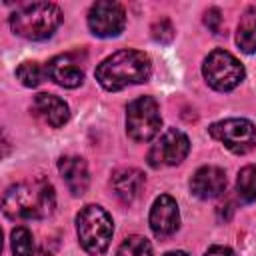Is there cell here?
Segmentation results:
<instances>
[{"label":"cell","instance_id":"obj_1","mask_svg":"<svg viewBox=\"0 0 256 256\" xmlns=\"http://www.w3.org/2000/svg\"><path fill=\"white\" fill-rule=\"evenodd\" d=\"M56 194L46 178H28L4 192L2 210L10 220H42L54 212Z\"/></svg>","mask_w":256,"mask_h":256},{"label":"cell","instance_id":"obj_2","mask_svg":"<svg viewBox=\"0 0 256 256\" xmlns=\"http://www.w3.org/2000/svg\"><path fill=\"white\" fill-rule=\"evenodd\" d=\"M150 72L152 62L148 54L140 50H118L96 66L94 76L104 90L118 92L126 86L146 82Z\"/></svg>","mask_w":256,"mask_h":256},{"label":"cell","instance_id":"obj_3","mask_svg":"<svg viewBox=\"0 0 256 256\" xmlns=\"http://www.w3.org/2000/svg\"><path fill=\"white\" fill-rule=\"evenodd\" d=\"M62 22V12L52 2L20 4L10 16V28L26 40H44L54 34Z\"/></svg>","mask_w":256,"mask_h":256},{"label":"cell","instance_id":"obj_4","mask_svg":"<svg viewBox=\"0 0 256 256\" xmlns=\"http://www.w3.org/2000/svg\"><path fill=\"white\" fill-rule=\"evenodd\" d=\"M76 232L82 248L92 254H104L106 248L110 246L112 234H114V224L110 214L98 206V204H88L84 206L78 216H76Z\"/></svg>","mask_w":256,"mask_h":256},{"label":"cell","instance_id":"obj_5","mask_svg":"<svg viewBox=\"0 0 256 256\" xmlns=\"http://www.w3.org/2000/svg\"><path fill=\"white\" fill-rule=\"evenodd\" d=\"M202 74L208 86H212L214 90L230 92L244 80V66L234 54L218 48L206 56L202 64Z\"/></svg>","mask_w":256,"mask_h":256},{"label":"cell","instance_id":"obj_6","mask_svg":"<svg viewBox=\"0 0 256 256\" xmlns=\"http://www.w3.org/2000/svg\"><path fill=\"white\" fill-rule=\"evenodd\" d=\"M162 126L158 102L152 96H140L126 108V132L136 142L152 140Z\"/></svg>","mask_w":256,"mask_h":256},{"label":"cell","instance_id":"obj_7","mask_svg":"<svg viewBox=\"0 0 256 256\" xmlns=\"http://www.w3.org/2000/svg\"><path fill=\"white\" fill-rule=\"evenodd\" d=\"M210 136L234 154H246L256 146V128L246 118H228L208 128Z\"/></svg>","mask_w":256,"mask_h":256},{"label":"cell","instance_id":"obj_8","mask_svg":"<svg viewBox=\"0 0 256 256\" xmlns=\"http://www.w3.org/2000/svg\"><path fill=\"white\" fill-rule=\"evenodd\" d=\"M188 152H190L188 136L176 128H170L152 144L148 152V164L152 168L174 166V164H180L188 156Z\"/></svg>","mask_w":256,"mask_h":256},{"label":"cell","instance_id":"obj_9","mask_svg":"<svg viewBox=\"0 0 256 256\" xmlns=\"http://www.w3.org/2000/svg\"><path fill=\"white\" fill-rule=\"evenodd\" d=\"M126 26V12L118 2L100 0L88 10V28L98 38L118 36Z\"/></svg>","mask_w":256,"mask_h":256},{"label":"cell","instance_id":"obj_10","mask_svg":"<svg viewBox=\"0 0 256 256\" xmlns=\"http://www.w3.org/2000/svg\"><path fill=\"white\" fill-rule=\"evenodd\" d=\"M148 222H150V228L156 238L172 236L180 226V212H178L176 200L168 194H160L150 208Z\"/></svg>","mask_w":256,"mask_h":256},{"label":"cell","instance_id":"obj_11","mask_svg":"<svg viewBox=\"0 0 256 256\" xmlns=\"http://www.w3.org/2000/svg\"><path fill=\"white\" fill-rule=\"evenodd\" d=\"M190 190L200 200H210L226 190V174L220 166H202L190 180Z\"/></svg>","mask_w":256,"mask_h":256},{"label":"cell","instance_id":"obj_12","mask_svg":"<svg viewBox=\"0 0 256 256\" xmlns=\"http://www.w3.org/2000/svg\"><path fill=\"white\" fill-rule=\"evenodd\" d=\"M48 76L64 86V88H78L84 82V70L80 68L74 54H58L46 64Z\"/></svg>","mask_w":256,"mask_h":256},{"label":"cell","instance_id":"obj_13","mask_svg":"<svg viewBox=\"0 0 256 256\" xmlns=\"http://www.w3.org/2000/svg\"><path fill=\"white\" fill-rule=\"evenodd\" d=\"M144 186V174L138 168H120L110 178V188L116 194V198L124 204L134 202Z\"/></svg>","mask_w":256,"mask_h":256},{"label":"cell","instance_id":"obj_14","mask_svg":"<svg viewBox=\"0 0 256 256\" xmlns=\"http://www.w3.org/2000/svg\"><path fill=\"white\" fill-rule=\"evenodd\" d=\"M58 170L68 186V190L74 196H82L88 190L90 176H88V166L84 158L80 156H62L58 160Z\"/></svg>","mask_w":256,"mask_h":256},{"label":"cell","instance_id":"obj_15","mask_svg":"<svg viewBox=\"0 0 256 256\" xmlns=\"http://www.w3.org/2000/svg\"><path fill=\"white\" fill-rule=\"evenodd\" d=\"M34 108H36V112L42 116V120H44L46 124H50L52 128L64 126V124L68 122V118H70L68 104H66L62 98L54 96V94H46V92L38 94V96L34 98Z\"/></svg>","mask_w":256,"mask_h":256},{"label":"cell","instance_id":"obj_16","mask_svg":"<svg viewBox=\"0 0 256 256\" xmlns=\"http://www.w3.org/2000/svg\"><path fill=\"white\" fill-rule=\"evenodd\" d=\"M236 44L242 52L254 54L256 52V6L244 10L236 30Z\"/></svg>","mask_w":256,"mask_h":256},{"label":"cell","instance_id":"obj_17","mask_svg":"<svg viewBox=\"0 0 256 256\" xmlns=\"http://www.w3.org/2000/svg\"><path fill=\"white\" fill-rule=\"evenodd\" d=\"M236 192L244 202L256 200V166H244L236 178Z\"/></svg>","mask_w":256,"mask_h":256},{"label":"cell","instance_id":"obj_18","mask_svg":"<svg viewBox=\"0 0 256 256\" xmlns=\"http://www.w3.org/2000/svg\"><path fill=\"white\" fill-rule=\"evenodd\" d=\"M16 76L18 80L28 86V88H34L38 86L46 76H48V70L46 66H42L40 62H22L18 68H16Z\"/></svg>","mask_w":256,"mask_h":256},{"label":"cell","instance_id":"obj_19","mask_svg":"<svg viewBox=\"0 0 256 256\" xmlns=\"http://www.w3.org/2000/svg\"><path fill=\"white\" fill-rule=\"evenodd\" d=\"M12 254L14 256H32L34 254V238L26 226H16L12 230Z\"/></svg>","mask_w":256,"mask_h":256},{"label":"cell","instance_id":"obj_20","mask_svg":"<svg viewBox=\"0 0 256 256\" xmlns=\"http://www.w3.org/2000/svg\"><path fill=\"white\" fill-rule=\"evenodd\" d=\"M116 256H152V246L144 236H128L120 244Z\"/></svg>","mask_w":256,"mask_h":256},{"label":"cell","instance_id":"obj_21","mask_svg":"<svg viewBox=\"0 0 256 256\" xmlns=\"http://www.w3.org/2000/svg\"><path fill=\"white\" fill-rule=\"evenodd\" d=\"M150 32H152V38H154L156 42H160V44H168V42L174 40V26H172V22H170L168 18L156 20V22L152 24Z\"/></svg>","mask_w":256,"mask_h":256},{"label":"cell","instance_id":"obj_22","mask_svg":"<svg viewBox=\"0 0 256 256\" xmlns=\"http://www.w3.org/2000/svg\"><path fill=\"white\" fill-rule=\"evenodd\" d=\"M204 24L208 26L210 32L220 34L222 32V12L218 8H208L204 14Z\"/></svg>","mask_w":256,"mask_h":256},{"label":"cell","instance_id":"obj_23","mask_svg":"<svg viewBox=\"0 0 256 256\" xmlns=\"http://www.w3.org/2000/svg\"><path fill=\"white\" fill-rule=\"evenodd\" d=\"M204 256H234V252L228 246H212L206 250Z\"/></svg>","mask_w":256,"mask_h":256},{"label":"cell","instance_id":"obj_24","mask_svg":"<svg viewBox=\"0 0 256 256\" xmlns=\"http://www.w3.org/2000/svg\"><path fill=\"white\" fill-rule=\"evenodd\" d=\"M164 256H188L186 252H182V250H174V252H166Z\"/></svg>","mask_w":256,"mask_h":256}]
</instances>
